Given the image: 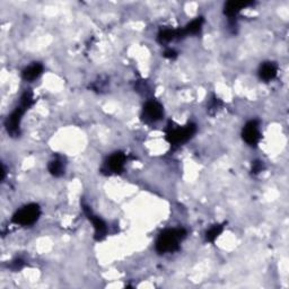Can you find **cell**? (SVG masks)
<instances>
[{"label": "cell", "mask_w": 289, "mask_h": 289, "mask_svg": "<svg viewBox=\"0 0 289 289\" xmlns=\"http://www.w3.org/2000/svg\"><path fill=\"white\" fill-rule=\"evenodd\" d=\"M242 137L244 142L250 146H257L261 139L260 123L258 120H251L244 125L242 131Z\"/></svg>", "instance_id": "cell-8"}, {"label": "cell", "mask_w": 289, "mask_h": 289, "mask_svg": "<svg viewBox=\"0 0 289 289\" xmlns=\"http://www.w3.org/2000/svg\"><path fill=\"white\" fill-rule=\"evenodd\" d=\"M42 72H43V66H42L41 63H33L31 66H29L28 68H25L24 70H23V78L25 79V81L28 82H32V81H35L36 78H39Z\"/></svg>", "instance_id": "cell-12"}, {"label": "cell", "mask_w": 289, "mask_h": 289, "mask_svg": "<svg viewBox=\"0 0 289 289\" xmlns=\"http://www.w3.org/2000/svg\"><path fill=\"white\" fill-rule=\"evenodd\" d=\"M263 169H264L263 162H261V161L253 162V164H252V173L253 174H259L260 172H262V170Z\"/></svg>", "instance_id": "cell-17"}, {"label": "cell", "mask_w": 289, "mask_h": 289, "mask_svg": "<svg viewBox=\"0 0 289 289\" xmlns=\"http://www.w3.org/2000/svg\"><path fill=\"white\" fill-rule=\"evenodd\" d=\"M23 265H24V262H23L21 259H17V260L13 261V263H11L10 268L15 270V271H18V270H21L23 268Z\"/></svg>", "instance_id": "cell-18"}, {"label": "cell", "mask_w": 289, "mask_h": 289, "mask_svg": "<svg viewBox=\"0 0 289 289\" xmlns=\"http://www.w3.org/2000/svg\"><path fill=\"white\" fill-rule=\"evenodd\" d=\"M223 231H224V226L219 225V224H217V225H214L211 228H209L206 233V241L214 243L217 239V237L223 233Z\"/></svg>", "instance_id": "cell-15"}, {"label": "cell", "mask_w": 289, "mask_h": 289, "mask_svg": "<svg viewBox=\"0 0 289 289\" xmlns=\"http://www.w3.org/2000/svg\"><path fill=\"white\" fill-rule=\"evenodd\" d=\"M278 74V66L275 62H264L259 69V77L264 82H270L276 78Z\"/></svg>", "instance_id": "cell-10"}, {"label": "cell", "mask_w": 289, "mask_h": 289, "mask_svg": "<svg viewBox=\"0 0 289 289\" xmlns=\"http://www.w3.org/2000/svg\"><path fill=\"white\" fill-rule=\"evenodd\" d=\"M222 105H223L222 101H220L218 97L214 96V97L211 98L210 103H209V106H208V111H209V113H210V114H214L215 112L218 111V110H219L220 108H222Z\"/></svg>", "instance_id": "cell-16"}, {"label": "cell", "mask_w": 289, "mask_h": 289, "mask_svg": "<svg viewBox=\"0 0 289 289\" xmlns=\"http://www.w3.org/2000/svg\"><path fill=\"white\" fill-rule=\"evenodd\" d=\"M83 209L84 211H85L87 218H88L93 224L95 230V239H96V241H102V239H104L106 234H108V226H106V224L103 222V219H101L98 216L94 215L92 209L85 203H83Z\"/></svg>", "instance_id": "cell-7"}, {"label": "cell", "mask_w": 289, "mask_h": 289, "mask_svg": "<svg viewBox=\"0 0 289 289\" xmlns=\"http://www.w3.org/2000/svg\"><path fill=\"white\" fill-rule=\"evenodd\" d=\"M48 169L49 172H50L53 176H62L64 174V169H66V163H64L61 156H56V157L49 163Z\"/></svg>", "instance_id": "cell-11"}, {"label": "cell", "mask_w": 289, "mask_h": 289, "mask_svg": "<svg viewBox=\"0 0 289 289\" xmlns=\"http://www.w3.org/2000/svg\"><path fill=\"white\" fill-rule=\"evenodd\" d=\"M176 56H177V53L174 50H172V49H169V50H166L164 52V57L165 58H169V59H175Z\"/></svg>", "instance_id": "cell-19"}, {"label": "cell", "mask_w": 289, "mask_h": 289, "mask_svg": "<svg viewBox=\"0 0 289 289\" xmlns=\"http://www.w3.org/2000/svg\"><path fill=\"white\" fill-rule=\"evenodd\" d=\"M252 5L253 2H248V1H230L225 5L224 13H225L226 16L230 18L231 23H235L234 18H236L239 11Z\"/></svg>", "instance_id": "cell-9"}, {"label": "cell", "mask_w": 289, "mask_h": 289, "mask_svg": "<svg viewBox=\"0 0 289 289\" xmlns=\"http://www.w3.org/2000/svg\"><path fill=\"white\" fill-rule=\"evenodd\" d=\"M186 237V231L183 228L166 230L159 234L156 241V250L159 253H173L180 248V243Z\"/></svg>", "instance_id": "cell-1"}, {"label": "cell", "mask_w": 289, "mask_h": 289, "mask_svg": "<svg viewBox=\"0 0 289 289\" xmlns=\"http://www.w3.org/2000/svg\"><path fill=\"white\" fill-rule=\"evenodd\" d=\"M158 42L162 44L170 43L174 40H180V34H178V29H163L158 33Z\"/></svg>", "instance_id": "cell-13"}, {"label": "cell", "mask_w": 289, "mask_h": 289, "mask_svg": "<svg viewBox=\"0 0 289 289\" xmlns=\"http://www.w3.org/2000/svg\"><path fill=\"white\" fill-rule=\"evenodd\" d=\"M40 215H41V209L39 207V204L29 203V204H26V206H24L23 208H21L20 210L15 212L11 222L16 224V225L29 226L37 222Z\"/></svg>", "instance_id": "cell-3"}, {"label": "cell", "mask_w": 289, "mask_h": 289, "mask_svg": "<svg viewBox=\"0 0 289 289\" xmlns=\"http://www.w3.org/2000/svg\"><path fill=\"white\" fill-rule=\"evenodd\" d=\"M203 18L202 17H198L196 20H193L191 23H189L188 25L185 26L183 29L185 36L186 35H196V34L199 33L202 29L203 25Z\"/></svg>", "instance_id": "cell-14"}, {"label": "cell", "mask_w": 289, "mask_h": 289, "mask_svg": "<svg viewBox=\"0 0 289 289\" xmlns=\"http://www.w3.org/2000/svg\"><path fill=\"white\" fill-rule=\"evenodd\" d=\"M164 116V110L161 103L157 101L150 100L144 105L142 117L146 123H155Z\"/></svg>", "instance_id": "cell-6"}, {"label": "cell", "mask_w": 289, "mask_h": 289, "mask_svg": "<svg viewBox=\"0 0 289 289\" xmlns=\"http://www.w3.org/2000/svg\"><path fill=\"white\" fill-rule=\"evenodd\" d=\"M197 131V125L195 123H188L184 127H172L170 125L166 128V140L172 147H180L181 144L188 142L193 137Z\"/></svg>", "instance_id": "cell-2"}, {"label": "cell", "mask_w": 289, "mask_h": 289, "mask_svg": "<svg viewBox=\"0 0 289 289\" xmlns=\"http://www.w3.org/2000/svg\"><path fill=\"white\" fill-rule=\"evenodd\" d=\"M125 161H127V156L123 153H121V151L114 153L105 161L103 167H102V173L106 174V175L122 173Z\"/></svg>", "instance_id": "cell-4"}, {"label": "cell", "mask_w": 289, "mask_h": 289, "mask_svg": "<svg viewBox=\"0 0 289 289\" xmlns=\"http://www.w3.org/2000/svg\"><path fill=\"white\" fill-rule=\"evenodd\" d=\"M26 111H28V109H25L24 106H22L20 104L6 119L5 125L7 132H8L11 137H18L21 135V121Z\"/></svg>", "instance_id": "cell-5"}]
</instances>
